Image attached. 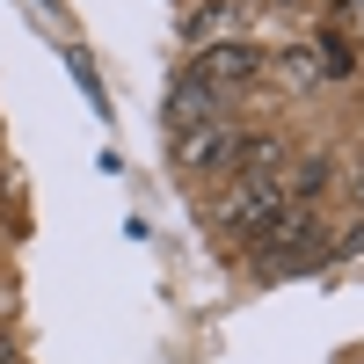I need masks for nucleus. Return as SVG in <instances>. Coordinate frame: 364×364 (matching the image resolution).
Returning <instances> with one entry per match:
<instances>
[{"label": "nucleus", "instance_id": "nucleus-2", "mask_svg": "<svg viewBox=\"0 0 364 364\" xmlns=\"http://www.w3.org/2000/svg\"><path fill=\"white\" fill-rule=\"evenodd\" d=\"M262 73V51H248V44H204L197 51V66H190V80H204V87H248Z\"/></svg>", "mask_w": 364, "mask_h": 364}, {"label": "nucleus", "instance_id": "nucleus-1", "mask_svg": "<svg viewBox=\"0 0 364 364\" xmlns=\"http://www.w3.org/2000/svg\"><path fill=\"white\" fill-rule=\"evenodd\" d=\"M284 211V190L277 182H255V175H240L233 190L219 197V226H233V233H262L269 219Z\"/></svg>", "mask_w": 364, "mask_h": 364}, {"label": "nucleus", "instance_id": "nucleus-8", "mask_svg": "<svg viewBox=\"0 0 364 364\" xmlns=\"http://www.w3.org/2000/svg\"><path fill=\"white\" fill-rule=\"evenodd\" d=\"M336 8H357V0H336Z\"/></svg>", "mask_w": 364, "mask_h": 364}, {"label": "nucleus", "instance_id": "nucleus-9", "mask_svg": "<svg viewBox=\"0 0 364 364\" xmlns=\"http://www.w3.org/2000/svg\"><path fill=\"white\" fill-rule=\"evenodd\" d=\"M0 364H8V350H0Z\"/></svg>", "mask_w": 364, "mask_h": 364}, {"label": "nucleus", "instance_id": "nucleus-4", "mask_svg": "<svg viewBox=\"0 0 364 364\" xmlns=\"http://www.w3.org/2000/svg\"><path fill=\"white\" fill-rule=\"evenodd\" d=\"M233 146H240V132H233V124L190 132V139H182V168H226V161H233Z\"/></svg>", "mask_w": 364, "mask_h": 364}, {"label": "nucleus", "instance_id": "nucleus-5", "mask_svg": "<svg viewBox=\"0 0 364 364\" xmlns=\"http://www.w3.org/2000/svg\"><path fill=\"white\" fill-rule=\"evenodd\" d=\"M284 80H291V87H321V80H328V51H321V44H314V51H291V58H284Z\"/></svg>", "mask_w": 364, "mask_h": 364}, {"label": "nucleus", "instance_id": "nucleus-3", "mask_svg": "<svg viewBox=\"0 0 364 364\" xmlns=\"http://www.w3.org/2000/svg\"><path fill=\"white\" fill-rule=\"evenodd\" d=\"M219 87H204V80H190V73H182L175 80V95H168V124H175V139H190V132H211V124H219Z\"/></svg>", "mask_w": 364, "mask_h": 364}, {"label": "nucleus", "instance_id": "nucleus-6", "mask_svg": "<svg viewBox=\"0 0 364 364\" xmlns=\"http://www.w3.org/2000/svg\"><path fill=\"white\" fill-rule=\"evenodd\" d=\"M336 22H343V37H357V44H364V0H357V8H343Z\"/></svg>", "mask_w": 364, "mask_h": 364}, {"label": "nucleus", "instance_id": "nucleus-7", "mask_svg": "<svg viewBox=\"0 0 364 364\" xmlns=\"http://www.w3.org/2000/svg\"><path fill=\"white\" fill-rule=\"evenodd\" d=\"M357 211H364V175H357Z\"/></svg>", "mask_w": 364, "mask_h": 364}]
</instances>
